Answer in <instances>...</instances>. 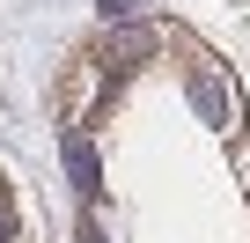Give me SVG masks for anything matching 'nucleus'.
I'll return each mask as SVG.
<instances>
[{
    "mask_svg": "<svg viewBox=\"0 0 250 243\" xmlns=\"http://www.w3.org/2000/svg\"><path fill=\"white\" fill-rule=\"evenodd\" d=\"M191 96H199V110L213 118V126H228V81L206 66V74H191Z\"/></svg>",
    "mask_w": 250,
    "mask_h": 243,
    "instance_id": "f257e3e1",
    "label": "nucleus"
},
{
    "mask_svg": "<svg viewBox=\"0 0 250 243\" xmlns=\"http://www.w3.org/2000/svg\"><path fill=\"white\" fill-rule=\"evenodd\" d=\"M66 170H74V184H96V155H88V140H66Z\"/></svg>",
    "mask_w": 250,
    "mask_h": 243,
    "instance_id": "f03ea898",
    "label": "nucleus"
},
{
    "mask_svg": "<svg viewBox=\"0 0 250 243\" xmlns=\"http://www.w3.org/2000/svg\"><path fill=\"white\" fill-rule=\"evenodd\" d=\"M0 243H15V206L0 199Z\"/></svg>",
    "mask_w": 250,
    "mask_h": 243,
    "instance_id": "7ed1b4c3",
    "label": "nucleus"
}]
</instances>
